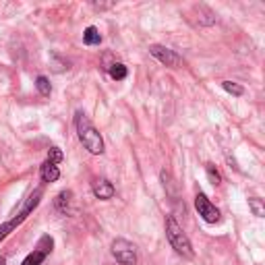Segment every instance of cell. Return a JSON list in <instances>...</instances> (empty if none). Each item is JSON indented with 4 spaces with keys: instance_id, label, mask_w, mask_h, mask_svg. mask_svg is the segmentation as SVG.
Segmentation results:
<instances>
[{
    "instance_id": "obj_8",
    "label": "cell",
    "mask_w": 265,
    "mask_h": 265,
    "mask_svg": "<svg viewBox=\"0 0 265 265\" xmlns=\"http://www.w3.org/2000/svg\"><path fill=\"white\" fill-rule=\"evenodd\" d=\"M114 193H116L114 185L110 183V181H106V179H98V181L94 183V195H96L98 199H102V201H108V199H112Z\"/></svg>"
},
{
    "instance_id": "obj_6",
    "label": "cell",
    "mask_w": 265,
    "mask_h": 265,
    "mask_svg": "<svg viewBox=\"0 0 265 265\" xmlns=\"http://www.w3.org/2000/svg\"><path fill=\"white\" fill-rule=\"evenodd\" d=\"M195 207H197L199 215H201L207 224H215V222H219V209L209 201V199H207L203 193H199V195L195 197Z\"/></svg>"
},
{
    "instance_id": "obj_12",
    "label": "cell",
    "mask_w": 265,
    "mask_h": 265,
    "mask_svg": "<svg viewBox=\"0 0 265 265\" xmlns=\"http://www.w3.org/2000/svg\"><path fill=\"white\" fill-rule=\"evenodd\" d=\"M126 66L122 64V62H112L110 64V77L112 79H116V81H122V79H126Z\"/></svg>"
},
{
    "instance_id": "obj_11",
    "label": "cell",
    "mask_w": 265,
    "mask_h": 265,
    "mask_svg": "<svg viewBox=\"0 0 265 265\" xmlns=\"http://www.w3.org/2000/svg\"><path fill=\"white\" fill-rule=\"evenodd\" d=\"M83 41L87 43V46H98V43L102 41V35H100V31L96 27H87L83 31Z\"/></svg>"
},
{
    "instance_id": "obj_7",
    "label": "cell",
    "mask_w": 265,
    "mask_h": 265,
    "mask_svg": "<svg viewBox=\"0 0 265 265\" xmlns=\"http://www.w3.org/2000/svg\"><path fill=\"white\" fill-rule=\"evenodd\" d=\"M52 247H54V240H52L50 236H41L39 242H37V247L33 249V253H29V255L23 259V263H21V265H39L43 259L50 255Z\"/></svg>"
},
{
    "instance_id": "obj_13",
    "label": "cell",
    "mask_w": 265,
    "mask_h": 265,
    "mask_svg": "<svg viewBox=\"0 0 265 265\" xmlns=\"http://www.w3.org/2000/svg\"><path fill=\"white\" fill-rule=\"evenodd\" d=\"M35 87H37V92H39L43 98H48V96L52 94V85H50V81H48L46 77H37V79H35Z\"/></svg>"
},
{
    "instance_id": "obj_15",
    "label": "cell",
    "mask_w": 265,
    "mask_h": 265,
    "mask_svg": "<svg viewBox=\"0 0 265 265\" xmlns=\"http://www.w3.org/2000/svg\"><path fill=\"white\" fill-rule=\"evenodd\" d=\"M62 160H64L62 149H58V147H50V149H48V162H50V164L56 166V164H60Z\"/></svg>"
},
{
    "instance_id": "obj_10",
    "label": "cell",
    "mask_w": 265,
    "mask_h": 265,
    "mask_svg": "<svg viewBox=\"0 0 265 265\" xmlns=\"http://www.w3.org/2000/svg\"><path fill=\"white\" fill-rule=\"evenodd\" d=\"M56 209L60 213H71L73 211V193L71 191H62L56 197Z\"/></svg>"
},
{
    "instance_id": "obj_18",
    "label": "cell",
    "mask_w": 265,
    "mask_h": 265,
    "mask_svg": "<svg viewBox=\"0 0 265 265\" xmlns=\"http://www.w3.org/2000/svg\"><path fill=\"white\" fill-rule=\"evenodd\" d=\"M0 265H7V259H5V257H0Z\"/></svg>"
},
{
    "instance_id": "obj_4",
    "label": "cell",
    "mask_w": 265,
    "mask_h": 265,
    "mask_svg": "<svg viewBox=\"0 0 265 265\" xmlns=\"http://www.w3.org/2000/svg\"><path fill=\"white\" fill-rule=\"evenodd\" d=\"M112 255L120 265H137V249L124 238H116L112 242Z\"/></svg>"
},
{
    "instance_id": "obj_2",
    "label": "cell",
    "mask_w": 265,
    "mask_h": 265,
    "mask_svg": "<svg viewBox=\"0 0 265 265\" xmlns=\"http://www.w3.org/2000/svg\"><path fill=\"white\" fill-rule=\"evenodd\" d=\"M166 236L170 240V245L172 249L183 255L185 259H193L195 257V251H193V245H191V240L189 236L183 232V228L179 226V222L174 219V215H168L166 217Z\"/></svg>"
},
{
    "instance_id": "obj_9",
    "label": "cell",
    "mask_w": 265,
    "mask_h": 265,
    "mask_svg": "<svg viewBox=\"0 0 265 265\" xmlns=\"http://www.w3.org/2000/svg\"><path fill=\"white\" fill-rule=\"evenodd\" d=\"M39 176L43 183H56L60 179V170H58V166H54L50 162H43L39 168Z\"/></svg>"
},
{
    "instance_id": "obj_1",
    "label": "cell",
    "mask_w": 265,
    "mask_h": 265,
    "mask_svg": "<svg viewBox=\"0 0 265 265\" xmlns=\"http://www.w3.org/2000/svg\"><path fill=\"white\" fill-rule=\"evenodd\" d=\"M75 126H77V132H79V139H81V143L85 145L87 151L94 153V156H100V153H104L102 135L96 130V126L92 124V120L87 118L83 112H77V114H75Z\"/></svg>"
},
{
    "instance_id": "obj_14",
    "label": "cell",
    "mask_w": 265,
    "mask_h": 265,
    "mask_svg": "<svg viewBox=\"0 0 265 265\" xmlns=\"http://www.w3.org/2000/svg\"><path fill=\"white\" fill-rule=\"evenodd\" d=\"M249 207H251V211L257 215V217H263L265 215V205H263V201L259 197H251L249 199Z\"/></svg>"
},
{
    "instance_id": "obj_17",
    "label": "cell",
    "mask_w": 265,
    "mask_h": 265,
    "mask_svg": "<svg viewBox=\"0 0 265 265\" xmlns=\"http://www.w3.org/2000/svg\"><path fill=\"white\" fill-rule=\"evenodd\" d=\"M205 172H207V179H209L213 185H219V183H222V176H219V172L215 170L213 164H207V166H205Z\"/></svg>"
},
{
    "instance_id": "obj_5",
    "label": "cell",
    "mask_w": 265,
    "mask_h": 265,
    "mask_svg": "<svg viewBox=\"0 0 265 265\" xmlns=\"http://www.w3.org/2000/svg\"><path fill=\"white\" fill-rule=\"evenodd\" d=\"M149 54L153 58H158L162 64L170 66V69H181V66H183V58L176 54L174 50L166 48V46H158V43H153V46H149Z\"/></svg>"
},
{
    "instance_id": "obj_16",
    "label": "cell",
    "mask_w": 265,
    "mask_h": 265,
    "mask_svg": "<svg viewBox=\"0 0 265 265\" xmlns=\"http://www.w3.org/2000/svg\"><path fill=\"white\" fill-rule=\"evenodd\" d=\"M222 87L232 96H242V94H245V90H242V87L238 83H234V81H222Z\"/></svg>"
},
{
    "instance_id": "obj_3",
    "label": "cell",
    "mask_w": 265,
    "mask_h": 265,
    "mask_svg": "<svg viewBox=\"0 0 265 265\" xmlns=\"http://www.w3.org/2000/svg\"><path fill=\"white\" fill-rule=\"evenodd\" d=\"M39 201H41V189H35L31 195H29V199L25 201V205H23V209H21L19 213H17V217H13L11 222H7V224H3L0 226V240L3 238H7L9 234H11V230H15L17 226H21L27 219V215L39 205Z\"/></svg>"
}]
</instances>
